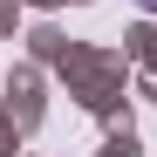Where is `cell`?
<instances>
[{"instance_id": "cell-1", "label": "cell", "mask_w": 157, "mask_h": 157, "mask_svg": "<svg viewBox=\"0 0 157 157\" xmlns=\"http://www.w3.org/2000/svg\"><path fill=\"white\" fill-rule=\"evenodd\" d=\"M137 7H144V14H157V0H137Z\"/></svg>"}]
</instances>
